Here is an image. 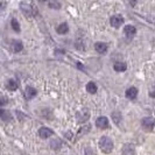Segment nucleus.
I'll use <instances>...</instances> for the list:
<instances>
[{"instance_id": "obj_15", "label": "nucleus", "mask_w": 155, "mask_h": 155, "mask_svg": "<svg viewBox=\"0 0 155 155\" xmlns=\"http://www.w3.org/2000/svg\"><path fill=\"white\" fill-rule=\"evenodd\" d=\"M6 86H7V89L9 91H15L16 89H18V83H16L15 79H9L7 82V84H6Z\"/></svg>"}, {"instance_id": "obj_23", "label": "nucleus", "mask_w": 155, "mask_h": 155, "mask_svg": "<svg viewBox=\"0 0 155 155\" xmlns=\"http://www.w3.org/2000/svg\"><path fill=\"white\" fill-rule=\"evenodd\" d=\"M6 101H7V99H6V98H1V99H0V105L6 104Z\"/></svg>"}, {"instance_id": "obj_14", "label": "nucleus", "mask_w": 155, "mask_h": 155, "mask_svg": "<svg viewBox=\"0 0 155 155\" xmlns=\"http://www.w3.org/2000/svg\"><path fill=\"white\" fill-rule=\"evenodd\" d=\"M68 31H69V28H68V25L67 23H61L56 28V31L58 34H65V33H68Z\"/></svg>"}, {"instance_id": "obj_19", "label": "nucleus", "mask_w": 155, "mask_h": 155, "mask_svg": "<svg viewBox=\"0 0 155 155\" xmlns=\"http://www.w3.org/2000/svg\"><path fill=\"white\" fill-rule=\"evenodd\" d=\"M11 25H12V28L14 29L15 31H20V25L18 22V20L16 19H12V21H11Z\"/></svg>"}, {"instance_id": "obj_1", "label": "nucleus", "mask_w": 155, "mask_h": 155, "mask_svg": "<svg viewBox=\"0 0 155 155\" xmlns=\"http://www.w3.org/2000/svg\"><path fill=\"white\" fill-rule=\"evenodd\" d=\"M99 148L101 149L103 153L105 154H110L113 149V142L112 140L107 138V137H101L99 139Z\"/></svg>"}, {"instance_id": "obj_10", "label": "nucleus", "mask_w": 155, "mask_h": 155, "mask_svg": "<svg viewBox=\"0 0 155 155\" xmlns=\"http://www.w3.org/2000/svg\"><path fill=\"white\" fill-rule=\"evenodd\" d=\"M94 49H96L99 54H103V53H105V51L107 50V45L104 43V42H97V43L94 45Z\"/></svg>"}, {"instance_id": "obj_3", "label": "nucleus", "mask_w": 155, "mask_h": 155, "mask_svg": "<svg viewBox=\"0 0 155 155\" xmlns=\"http://www.w3.org/2000/svg\"><path fill=\"white\" fill-rule=\"evenodd\" d=\"M110 23H111L112 27L119 28V27L124 23V19H123V16L121 15H113L111 19H110Z\"/></svg>"}, {"instance_id": "obj_2", "label": "nucleus", "mask_w": 155, "mask_h": 155, "mask_svg": "<svg viewBox=\"0 0 155 155\" xmlns=\"http://www.w3.org/2000/svg\"><path fill=\"white\" fill-rule=\"evenodd\" d=\"M154 126H155V120L153 118L148 117V118L142 119V127H143L145 130H147V131H153Z\"/></svg>"}, {"instance_id": "obj_21", "label": "nucleus", "mask_w": 155, "mask_h": 155, "mask_svg": "<svg viewBox=\"0 0 155 155\" xmlns=\"http://www.w3.org/2000/svg\"><path fill=\"white\" fill-rule=\"evenodd\" d=\"M48 5H49V7L55 8V9H58V8L61 7V5H60V2H56V1H53V2H49Z\"/></svg>"}, {"instance_id": "obj_4", "label": "nucleus", "mask_w": 155, "mask_h": 155, "mask_svg": "<svg viewBox=\"0 0 155 155\" xmlns=\"http://www.w3.org/2000/svg\"><path fill=\"white\" fill-rule=\"evenodd\" d=\"M76 118H77V120L79 123H85L89 120V118H90V112L87 111V110H83V111H79L77 112V114H76Z\"/></svg>"}, {"instance_id": "obj_8", "label": "nucleus", "mask_w": 155, "mask_h": 155, "mask_svg": "<svg viewBox=\"0 0 155 155\" xmlns=\"http://www.w3.org/2000/svg\"><path fill=\"white\" fill-rule=\"evenodd\" d=\"M135 154V149L134 146L131 143H127L123 147V155H134Z\"/></svg>"}, {"instance_id": "obj_22", "label": "nucleus", "mask_w": 155, "mask_h": 155, "mask_svg": "<svg viewBox=\"0 0 155 155\" xmlns=\"http://www.w3.org/2000/svg\"><path fill=\"white\" fill-rule=\"evenodd\" d=\"M87 130H90V126H85V127H83L82 130H79V132H78V135H77V137H81V135H83L84 133L87 132Z\"/></svg>"}, {"instance_id": "obj_13", "label": "nucleus", "mask_w": 155, "mask_h": 155, "mask_svg": "<svg viewBox=\"0 0 155 155\" xmlns=\"http://www.w3.org/2000/svg\"><path fill=\"white\" fill-rule=\"evenodd\" d=\"M0 118H1L4 121H11V120H12V114H11L8 111L0 110Z\"/></svg>"}, {"instance_id": "obj_5", "label": "nucleus", "mask_w": 155, "mask_h": 155, "mask_svg": "<svg viewBox=\"0 0 155 155\" xmlns=\"http://www.w3.org/2000/svg\"><path fill=\"white\" fill-rule=\"evenodd\" d=\"M96 125L98 128H101V130H105L109 127V119L106 117H99L96 121Z\"/></svg>"}, {"instance_id": "obj_17", "label": "nucleus", "mask_w": 155, "mask_h": 155, "mask_svg": "<svg viewBox=\"0 0 155 155\" xmlns=\"http://www.w3.org/2000/svg\"><path fill=\"white\" fill-rule=\"evenodd\" d=\"M86 91L89 93H96L97 92V85L93 83V82H89L87 84H86Z\"/></svg>"}, {"instance_id": "obj_20", "label": "nucleus", "mask_w": 155, "mask_h": 155, "mask_svg": "<svg viewBox=\"0 0 155 155\" xmlns=\"http://www.w3.org/2000/svg\"><path fill=\"white\" fill-rule=\"evenodd\" d=\"M112 118H113V120H114V123H120V120H121V114L119 113V112H113L112 113Z\"/></svg>"}, {"instance_id": "obj_7", "label": "nucleus", "mask_w": 155, "mask_h": 155, "mask_svg": "<svg viewBox=\"0 0 155 155\" xmlns=\"http://www.w3.org/2000/svg\"><path fill=\"white\" fill-rule=\"evenodd\" d=\"M124 33L127 38H133V36L135 35V33H137V29H135L134 26L128 25V26H126V27L124 28Z\"/></svg>"}, {"instance_id": "obj_11", "label": "nucleus", "mask_w": 155, "mask_h": 155, "mask_svg": "<svg viewBox=\"0 0 155 155\" xmlns=\"http://www.w3.org/2000/svg\"><path fill=\"white\" fill-rule=\"evenodd\" d=\"M35 96H36V90H35L34 87L27 86V87H26V91H25V97H26L27 99H31V98L35 97Z\"/></svg>"}, {"instance_id": "obj_9", "label": "nucleus", "mask_w": 155, "mask_h": 155, "mask_svg": "<svg viewBox=\"0 0 155 155\" xmlns=\"http://www.w3.org/2000/svg\"><path fill=\"white\" fill-rule=\"evenodd\" d=\"M11 47H12V50H13L14 53H19V51H21V50H22L23 45H22V42H21V41L15 40V41H13V42H12Z\"/></svg>"}, {"instance_id": "obj_6", "label": "nucleus", "mask_w": 155, "mask_h": 155, "mask_svg": "<svg viewBox=\"0 0 155 155\" xmlns=\"http://www.w3.org/2000/svg\"><path fill=\"white\" fill-rule=\"evenodd\" d=\"M51 134H53V131L50 128H48V127H42V128H40L39 131V135L42 139H47V138L51 137Z\"/></svg>"}, {"instance_id": "obj_18", "label": "nucleus", "mask_w": 155, "mask_h": 155, "mask_svg": "<svg viewBox=\"0 0 155 155\" xmlns=\"http://www.w3.org/2000/svg\"><path fill=\"white\" fill-rule=\"evenodd\" d=\"M20 6H21V8H22V12H23V14H25V15H27V16L31 15V7L29 6V5H27V4H21Z\"/></svg>"}, {"instance_id": "obj_12", "label": "nucleus", "mask_w": 155, "mask_h": 155, "mask_svg": "<svg viewBox=\"0 0 155 155\" xmlns=\"http://www.w3.org/2000/svg\"><path fill=\"white\" fill-rule=\"evenodd\" d=\"M137 96H138V90H137L135 87H130V89H127V91H126V97H127L128 99H135Z\"/></svg>"}, {"instance_id": "obj_16", "label": "nucleus", "mask_w": 155, "mask_h": 155, "mask_svg": "<svg viewBox=\"0 0 155 155\" xmlns=\"http://www.w3.org/2000/svg\"><path fill=\"white\" fill-rule=\"evenodd\" d=\"M113 68H114V70L118 71V72H123V71H125V70L127 69V65L123 62H117Z\"/></svg>"}]
</instances>
